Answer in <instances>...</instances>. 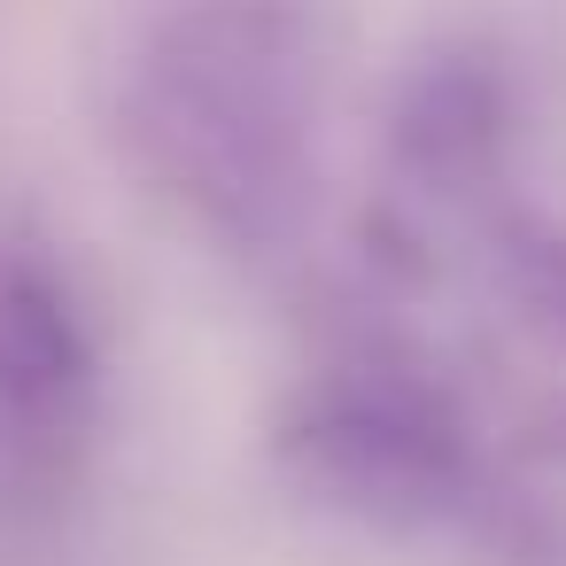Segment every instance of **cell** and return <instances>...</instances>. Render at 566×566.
<instances>
[{
  "mask_svg": "<svg viewBox=\"0 0 566 566\" xmlns=\"http://www.w3.org/2000/svg\"><path fill=\"white\" fill-rule=\"evenodd\" d=\"M86 403V334L55 280L0 264V427L55 434Z\"/></svg>",
  "mask_w": 566,
  "mask_h": 566,
  "instance_id": "1",
  "label": "cell"
}]
</instances>
